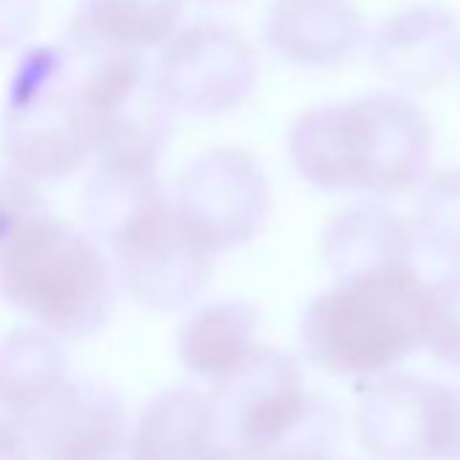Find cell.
<instances>
[{
    "label": "cell",
    "instance_id": "obj_12",
    "mask_svg": "<svg viewBox=\"0 0 460 460\" xmlns=\"http://www.w3.org/2000/svg\"><path fill=\"white\" fill-rule=\"evenodd\" d=\"M363 20L347 0H277L263 39L282 60L304 68H331L360 44Z\"/></svg>",
    "mask_w": 460,
    "mask_h": 460
},
{
    "label": "cell",
    "instance_id": "obj_19",
    "mask_svg": "<svg viewBox=\"0 0 460 460\" xmlns=\"http://www.w3.org/2000/svg\"><path fill=\"white\" fill-rule=\"evenodd\" d=\"M417 230L436 258L460 266V168L438 173L428 184L420 200Z\"/></svg>",
    "mask_w": 460,
    "mask_h": 460
},
{
    "label": "cell",
    "instance_id": "obj_25",
    "mask_svg": "<svg viewBox=\"0 0 460 460\" xmlns=\"http://www.w3.org/2000/svg\"><path fill=\"white\" fill-rule=\"evenodd\" d=\"M444 460H460V395L455 406V420H452V436H449V449Z\"/></svg>",
    "mask_w": 460,
    "mask_h": 460
},
{
    "label": "cell",
    "instance_id": "obj_17",
    "mask_svg": "<svg viewBox=\"0 0 460 460\" xmlns=\"http://www.w3.org/2000/svg\"><path fill=\"white\" fill-rule=\"evenodd\" d=\"M68 374L58 339L39 328H17L0 341V409L17 420L52 395Z\"/></svg>",
    "mask_w": 460,
    "mask_h": 460
},
{
    "label": "cell",
    "instance_id": "obj_7",
    "mask_svg": "<svg viewBox=\"0 0 460 460\" xmlns=\"http://www.w3.org/2000/svg\"><path fill=\"white\" fill-rule=\"evenodd\" d=\"M173 206L190 234L217 255L250 244L266 227L271 190L250 152L219 146L187 163Z\"/></svg>",
    "mask_w": 460,
    "mask_h": 460
},
{
    "label": "cell",
    "instance_id": "obj_13",
    "mask_svg": "<svg viewBox=\"0 0 460 460\" xmlns=\"http://www.w3.org/2000/svg\"><path fill=\"white\" fill-rule=\"evenodd\" d=\"M379 74L398 84L430 87L460 66V28L438 9H411L387 20L371 44Z\"/></svg>",
    "mask_w": 460,
    "mask_h": 460
},
{
    "label": "cell",
    "instance_id": "obj_14",
    "mask_svg": "<svg viewBox=\"0 0 460 460\" xmlns=\"http://www.w3.org/2000/svg\"><path fill=\"white\" fill-rule=\"evenodd\" d=\"M411 250L409 227L401 217L371 203L341 211L323 239L325 263L339 279L409 266Z\"/></svg>",
    "mask_w": 460,
    "mask_h": 460
},
{
    "label": "cell",
    "instance_id": "obj_1",
    "mask_svg": "<svg viewBox=\"0 0 460 460\" xmlns=\"http://www.w3.org/2000/svg\"><path fill=\"white\" fill-rule=\"evenodd\" d=\"M84 214L111 250L114 279L144 309H181L208 285L214 255L187 230L155 171L98 165L84 187Z\"/></svg>",
    "mask_w": 460,
    "mask_h": 460
},
{
    "label": "cell",
    "instance_id": "obj_16",
    "mask_svg": "<svg viewBox=\"0 0 460 460\" xmlns=\"http://www.w3.org/2000/svg\"><path fill=\"white\" fill-rule=\"evenodd\" d=\"M258 312L244 301H219L198 309L179 336L181 363L198 379L219 385L255 349Z\"/></svg>",
    "mask_w": 460,
    "mask_h": 460
},
{
    "label": "cell",
    "instance_id": "obj_11",
    "mask_svg": "<svg viewBox=\"0 0 460 460\" xmlns=\"http://www.w3.org/2000/svg\"><path fill=\"white\" fill-rule=\"evenodd\" d=\"M20 430L41 460H74L125 433L119 395L93 379H66L36 409L20 417Z\"/></svg>",
    "mask_w": 460,
    "mask_h": 460
},
{
    "label": "cell",
    "instance_id": "obj_21",
    "mask_svg": "<svg viewBox=\"0 0 460 460\" xmlns=\"http://www.w3.org/2000/svg\"><path fill=\"white\" fill-rule=\"evenodd\" d=\"M39 22V0H0V49L22 44Z\"/></svg>",
    "mask_w": 460,
    "mask_h": 460
},
{
    "label": "cell",
    "instance_id": "obj_15",
    "mask_svg": "<svg viewBox=\"0 0 460 460\" xmlns=\"http://www.w3.org/2000/svg\"><path fill=\"white\" fill-rule=\"evenodd\" d=\"M133 444L144 460H200L219 444L211 395L192 387L163 390L138 417Z\"/></svg>",
    "mask_w": 460,
    "mask_h": 460
},
{
    "label": "cell",
    "instance_id": "obj_23",
    "mask_svg": "<svg viewBox=\"0 0 460 460\" xmlns=\"http://www.w3.org/2000/svg\"><path fill=\"white\" fill-rule=\"evenodd\" d=\"M74 460H144V457L138 455L133 438H128L125 433H119L114 438H109V441L87 449L84 455H79Z\"/></svg>",
    "mask_w": 460,
    "mask_h": 460
},
{
    "label": "cell",
    "instance_id": "obj_22",
    "mask_svg": "<svg viewBox=\"0 0 460 460\" xmlns=\"http://www.w3.org/2000/svg\"><path fill=\"white\" fill-rule=\"evenodd\" d=\"M0 460H31V449L17 420L4 409H0Z\"/></svg>",
    "mask_w": 460,
    "mask_h": 460
},
{
    "label": "cell",
    "instance_id": "obj_8",
    "mask_svg": "<svg viewBox=\"0 0 460 460\" xmlns=\"http://www.w3.org/2000/svg\"><path fill=\"white\" fill-rule=\"evenodd\" d=\"M155 79L173 111L219 117L252 95L258 58L250 41L230 25L195 22L163 44Z\"/></svg>",
    "mask_w": 460,
    "mask_h": 460
},
{
    "label": "cell",
    "instance_id": "obj_26",
    "mask_svg": "<svg viewBox=\"0 0 460 460\" xmlns=\"http://www.w3.org/2000/svg\"><path fill=\"white\" fill-rule=\"evenodd\" d=\"M203 6H236V4H244V0H198Z\"/></svg>",
    "mask_w": 460,
    "mask_h": 460
},
{
    "label": "cell",
    "instance_id": "obj_24",
    "mask_svg": "<svg viewBox=\"0 0 460 460\" xmlns=\"http://www.w3.org/2000/svg\"><path fill=\"white\" fill-rule=\"evenodd\" d=\"M200 460H255L250 452L236 449V447H227V444H217L211 452H206Z\"/></svg>",
    "mask_w": 460,
    "mask_h": 460
},
{
    "label": "cell",
    "instance_id": "obj_18",
    "mask_svg": "<svg viewBox=\"0 0 460 460\" xmlns=\"http://www.w3.org/2000/svg\"><path fill=\"white\" fill-rule=\"evenodd\" d=\"M179 20L181 0H82L68 31L103 47L146 52L163 47Z\"/></svg>",
    "mask_w": 460,
    "mask_h": 460
},
{
    "label": "cell",
    "instance_id": "obj_6",
    "mask_svg": "<svg viewBox=\"0 0 460 460\" xmlns=\"http://www.w3.org/2000/svg\"><path fill=\"white\" fill-rule=\"evenodd\" d=\"M63 44L82 71L98 165L157 171L171 141L173 109L144 52L103 47L74 31Z\"/></svg>",
    "mask_w": 460,
    "mask_h": 460
},
{
    "label": "cell",
    "instance_id": "obj_10",
    "mask_svg": "<svg viewBox=\"0 0 460 460\" xmlns=\"http://www.w3.org/2000/svg\"><path fill=\"white\" fill-rule=\"evenodd\" d=\"M457 395L406 374L374 382L358 414L363 447L376 460H444Z\"/></svg>",
    "mask_w": 460,
    "mask_h": 460
},
{
    "label": "cell",
    "instance_id": "obj_2",
    "mask_svg": "<svg viewBox=\"0 0 460 460\" xmlns=\"http://www.w3.org/2000/svg\"><path fill=\"white\" fill-rule=\"evenodd\" d=\"M290 157L320 190L395 195L425 176L430 125L409 98L376 93L301 114L290 130Z\"/></svg>",
    "mask_w": 460,
    "mask_h": 460
},
{
    "label": "cell",
    "instance_id": "obj_20",
    "mask_svg": "<svg viewBox=\"0 0 460 460\" xmlns=\"http://www.w3.org/2000/svg\"><path fill=\"white\" fill-rule=\"evenodd\" d=\"M422 344L438 360L460 368V274L425 288Z\"/></svg>",
    "mask_w": 460,
    "mask_h": 460
},
{
    "label": "cell",
    "instance_id": "obj_3",
    "mask_svg": "<svg viewBox=\"0 0 460 460\" xmlns=\"http://www.w3.org/2000/svg\"><path fill=\"white\" fill-rule=\"evenodd\" d=\"M114 282L101 244L49 208L0 239V296L63 339H87L109 323Z\"/></svg>",
    "mask_w": 460,
    "mask_h": 460
},
{
    "label": "cell",
    "instance_id": "obj_9",
    "mask_svg": "<svg viewBox=\"0 0 460 460\" xmlns=\"http://www.w3.org/2000/svg\"><path fill=\"white\" fill-rule=\"evenodd\" d=\"M312 398L290 355L255 347L211 395L219 444L263 457L301 422Z\"/></svg>",
    "mask_w": 460,
    "mask_h": 460
},
{
    "label": "cell",
    "instance_id": "obj_5",
    "mask_svg": "<svg viewBox=\"0 0 460 460\" xmlns=\"http://www.w3.org/2000/svg\"><path fill=\"white\" fill-rule=\"evenodd\" d=\"M0 149L33 181L74 176L93 155V114L66 44L33 47L20 58L0 119Z\"/></svg>",
    "mask_w": 460,
    "mask_h": 460
},
{
    "label": "cell",
    "instance_id": "obj_4",
    "mask_svg": "<svg viewBox=\"0 0 460 460\" xmlns=\"http://www.w3.org/2000/svg\"><path fill=\"white\" fill-rule=\"evenodd\" d=\"M422 306L425 288L411 266L339 279L304 314V352L336 376L379 374L422 344Z\"/></svg>",
    "mask_w": 460,
    "mask_h": 460
}]
</instances>
